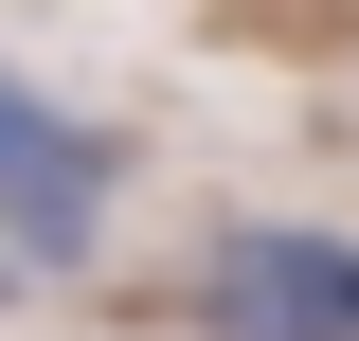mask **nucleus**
I'll list each match as a JSON object with an SVG mask.
<instances>
[{"instance_id": "nucleus-1", "label": "nucleus", "mask_w": 359, "mask_h": 341, "mask_svg": "<svg viewBox=\"0 0 359 341\" xmlns=\"http://www.w3.org/2000/svg\"><path fill=\"white\" fill-rule=\"evenodd\" d=\"M198 341H359V234L252 215L198 252Z\"/></svg>"}, {"instance_id": "nucleus-2", "label": "nucleus", "mask_w": 359, "mask_h": 341, "mask_svg": "<svg viewBox=\"0 0 359 341\" xmlns=\"http://www.w3.org/2000/svg\"><path fill=\"white\" fill-rule=\"evenodd\" d=\"M108 126H72L54 90H18L0 72V252H36V269H72L90 234H108Z\"/></svg>"}]
</instances>
